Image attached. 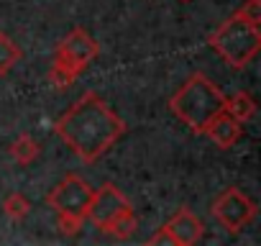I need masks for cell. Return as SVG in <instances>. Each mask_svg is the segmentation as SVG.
I'll return each instance as SVG.
<instances>
[{
	"instance_id": "1",
	"label": "cell",
	"mask_w": 261,
	"mask_h": 246,
	"mask_svg": "<svg viewBox=\"0 0 261 246\" xmlns=\"http://www.w3.org/2000/svg\"><path fill=\"white\" fill-rule=\"evenodd\" d=\"M54 134L82 162L92 164L125 134V120L97 92H85L54 123Z\"/></svg>"
},
{
	"instance_id": "2",
	"label": "cell",
	"mask_w": 261,
	"mask_h": 246,
	"mask_svg": "<svg viewBox=\"0 0 261 246\" xmlns=\"http://www.w3.org/2000/svg\"><path fill=\"white\" fill-rule=\"evenodd\" d=\"M169 110L185 123L192 134H202L205 126L225 110V95L220 87L202 72H195L185 80V85L172 95Z\"/></svg>"
},
{
	"instance_id": "3",
	"label": "cell",
	"mask_w": 261,
	"mask_h": 246,
	"mask_svg": "<svg viewBox=\"0 0 261 246\" xmlns=\"http://www.w3.org/2000/svg\"><path fill=\"white\" fill-rule=\"evenodd\" d=\"M207 44L220 59H225V64H230L233 69H243L261 49V31L256 23H248L246 18L233 13L210 34Z\"/></svg>"
},
{
	"instance_id": "4",
	"label": "cell",
	"mask_w": 261,
	"mask_h": 246,
	"mask_svg": "<svg viewBox=\"0 0 261 246\" xmlns=\"http://www.w3.org/2000/svg\"><path fill=\"white\" fill-rule=\"evenodd\" d=\"M100 54V44L85 31V29H72L57 46L54 52V64L64 67L69 75L80 77Z\"/></svg>"
},
{
	"instance_id": "5",
	"label": "cell",
	"mask_w": 261,
	"mask_h": 246,
	"mask_svg": "<svg viewBox=\"0 0 261 246\" xmlns=\"http://www.w3.org/2000/svg\"><path fill=\"white\" fill-rule=\"evenodd\" d=\"M95 190L74 172L64 175L62 182H57L49 195H46V205L54 210V213H64V215H80V218H87V208H90V200H92Z\"/></svg>"
},
{
	"instance_id": "6",
	"label": "cell",
	"mask_w": 261,
	"mask_h": 246,
	"mask_svg": "<svg viewBox=\"0 0 261 246\" xmlns=\"http://www.w3.org/2000/svg\"><path fill=\"white\" fill-rule=\"evenodd\" d=\"M256 203L241 192L238 187H228L225 192H220L210 208L213 218L228 231V233H238L241 228H246L253 218H256Z\"/></svg>"
},
{
	"instance_id": "7",
	"label": "cell",
	"mask_w": 261,
	"mask_h": 246,
	"mask_svg": "<svg viewBox=\"0 0 261 246\" xmlns=\"http://www.w3.org/2000/svg\"><path fill=\"white\" fill-rule=\"evenodd\" d=\"M205 236V223L187 208L182 205L162 228L149 238V243H172V246H195Z\"/></svg>"
},
{
	"instance_id": "8",
	"label": "cell",
	"mask_w": 261,
	"mask_h": 246,
	"mask_svg": "<svg viewBox=\"0 0 261 246\" xmlns=\"http://www.w3.org/2000/svg\"><path fill=\"white\" fill-rule=\"evenodd\" d=\"M125 210H130V203H128V198L115 187V185H102L95 195H92V200H90V208H87V218L97 226V228H102L105 223H110L113 218H118V215H123Z\"/></svg>"
},
{
	"instance_id": "9",
	"label": "cell",
	"mask_w": 261,
	"mask_h": 246,
	"mask_svg": "<svg viewBox=\"0 0 261 246\" xmlns=\"http://www.w3.org/2000/svg\"><path fill=\"white\" fill-rule=\"evenodd\" d=\"M215 146L220 149H230L238 139H241V120H236L230 113H218L202 131Z\"/></svg>"
},
{
	"instance_id": "10",
	"label": "cell",
	"mask_w": 261,
	"mask_h": 246,
	"mask_svg": "<svg viewBox=\"0 0 261 246\" xmlns=\"http://www.w3.org/2000/svg\"><path fill=\"white\" fill-rule=\"evenodd\" d=\"M225 113H230L236 120H248V118H253V113H256V100L246 92V90H241V92H233L230 97H225Z\"/></svg>"
},
{
	"instance_id": "11",
	"label": "cell",
	"mask_w": 261,
	"mask_h": 246,
	"mask_svg": "<svg viewBox=\"0 0 261 246\" xmlns=\"http://www.w3.org/2000/svg\"><path fill=\"white\" fill-rule=\"evenodd\" d=\"M41 154V146H39V141L34 139V136H29V134H21L13 144H11V157L18 162V164H31V162H36V157Z\"/></svg>"
},
{
	"instance_id": "12",
	"label": "cell",
	"mask_w": 261,
	"mask_h": 246,
	"mask_svg": "<svg viewBox=\"0 0 261 246\" xmlns=\"http://www.w3.org/2000/svg\"><path fill=\"white\" fill-rule=\"evenodd\" d=\"M21 59H23L21 46H18L8 34L0 31V77H6V75H8Z\"/></svg>"
},
{
	"instance_id": "13",
	"label": "cell",
	"mask_w": 261,
	"mask_h": 246,
	"mask_svg": "<svg viewBox=\"0 0 261 246\" xmlns=\"http://www.w3.org/2000/svg\"><path fill=\"white\" fill-rule=\"evenodd\" d=\"M136 226H139V220H136V215H134V208H130V210H125L123 215H118V218H113L110 223H105L102 231L110 233V236L118 238V241H125V238H130V236L136 233Z\"/></svg>"
},
{
	"instance_id": "14",
	"label": "cell",
	"mask_w": 261,
	"mask_h": 246,
	"mask_svg": "<svg viewBox=\"0 0 261 246\" xmlns=\"http://www.w3.org/2000/svg\"><path fill=\"white\" fill-rule=\"evenodd\" d=\"M3 210L11 220H23L29 213H31V200L23 195V192H11L6 200H3Z\"/></svg>"
},
{
	"instance_id": "15",
	"label": "cell",
	"mask_w": 261,
	"mask_h": 246,
	"mask_svg": "<svg viewBox=\"0 0 261 246\" xmlns=\"http://www.w3.org/2000/svg\"><path fill=\"white\" fill-rule=\"evenodd\" d=\"M74 80H77L74 75H69L64 67H59V64H54V62H51V69H49V82H51V87H54V90H67V87H69Z\"/></svg>"
},
{
	"instance_id": "16",
	"label": "cell",
	"mask_w": 261,
	"mask_h": 246,
	"mask_svg": "<svg viewBox=\"0 0 261 246\" xmlns=\"http://www.w3.org/2000/svg\"><path fill=\"white\" fill-rule=\"evenodd\" d=\"M57 223H59V231H62L64 236H74V233H80V231H82L85 218H80V215H64V213H57Z\"/></svg>"
},
{
	"instance_id": "17",
	"label": "cell",
	"mask_w": 261,
	"mask_h": 246,
	"mask_svg": "<svg viewBox=\"0 0 261 246\" xmlns=\"http://www.w3.org/2000/svg\"><path fill=\"white\" fill-rule=\"evenodd\" d=\"M241 18H246L248 23H256L258 26V21H261V0H246V3L236 11Z\"/></svg>"
},
{
	"instance_id": "18",
	"label": "cell",
	"mask_w": 261,
	"mask_h": 246,
	"mask_svg": "<svg viewBox=\"0 0 261 246\" xmlns=\"http://www.w3.org/2000/svg\"><path fill=\"white\" fill-rule=\"evenodd\" d=\"M179 3H190V0H179Z\"/></svg>"
}]
</instances>
